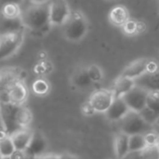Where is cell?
Instances as JSON below:
<instances>
[{"label":"cell","mask_w":159,"mask_h":159,"mask_svg":"<svg viewBox=\"0 0 159 159\" xmlns=\"http://www.w3.org/2000/svg\"><path fill=\"white\" fill-rule=\"evenodd\" d=\"M53 70V65L51 62H49L47 60L40 61L35 66H34V72L39 75H46L49 73H51Z\"/></svg>","instance_id":"obj_28"},{"label":"cell","mask_w":159,"mask_h":159,"mask_svg":"<svg viewBox=\"0 0 159 159\" xmlns=\"http://www.w3.org/2000/svg\"><path fill=\"white\" fill-rule=\"evenodd\" d=\"M145 142L147 146H158L159 145V133L154 129L149 130L144 134Z\"/></svg>","instance_id":"obj_31"},{"label":"cell","mask_w":159,"mask_h":159,"mask_svg":"<svg viewBox=\"0 0 159 159\" xmlns=\"http://www.w3.org/2000/svg\"><path fill=\"white\" fill-rule=\"evenodd\" d=\"M3 94V85H2V80H1V75H0V100H1V96Z\"/></svg>","instance_id":"obj_42"},{"label":"cell","mask_w":159,"mask_h":159,"mask_svg":"<svg viewBox=\"0 0 159 159\" xmlns=\"http://www.w3.org/2000/svg\"><path fill=\"white\" fill-rule=\"evenodd\" d=\"M159 70V63L154 59H148L146 65V73H155Z\"/></svg>","instance_id":"obj_33"},{"label":"cell","mask_w":159,"mask_h":159,"mask_svg":"<svg viewBox=\"0 0 159 159\" xmlns=\"http://www.w3.org/2000/svg\"><path fill=\"white\" fill-rule=\"evenodd\" d=\"M147 58L138 59L131 63H129L120 74V75L124 77H128L132 80H136L146 73V65H147Z\"/></svg>","instance_id":"obj_12"},{"label":"cell","mask_w":159,"mask_h":159,"mask_svg":"<svg viewBox=\"0 0 159 159\" xmlns=\"http://www.w3.org/2000/svg\"><path fill=\"white\" fill-rule=\"evenodd\" d=\"M106 1H109V2H113V1H116V0H106Z\"/></svg>","instance_id":"obj_43"},{"label":"cell","mask_w":159,"mask_h":159,"mask_svg":"<svg viewBox=\"0 0 159 159\" xmlns=\"http://www.w3.org/2000/svg\"><path fill=\"white\" fill-rule=\"evenodd\" d=\"M24 25L21 18L20 19H7L0 14V34H9L23 30Z\"/></svg>","instance_id":"obj_19"},{"label":"cell","mask_w":159,"mask_h":159,"mask_svg":"<svg viewBox=\"0 0 159 159\" xmlns=\"http://www.w3.org/2000/svg\"><path fill=\"white\" fill-rule=\"evenodd\" d=\"M153 129L157 131V132H158L159 133V117L157 118V122L155 123V125L153 126Z\"/></svg>","instance_id":"obj_41"},{"label":"cell","mask_w":159,"mask_h":159,"mask_svg":"<svg viewBox=\"0 0 159 159\" xmlns=\"http://www.w3.org/2000/svg\"><path fill=\"white\" fill-rule=\"evenodd\" d=\"M31 4H45L50 2V0H29Z\"/></svg>","instance_id":"obj_40"},{"label":"cell","mask_w":159,"mask_h":159,"mask_svg":"<svg viewBox=\"0 0 159 159\" xmlns=\"http://www.w3.org/2000/svg\"><path fill=\"white\" fill-rule=\"evenodd\" d=\"M71 12L67 0H50L49 20L52 26H62L69 19Z\"/></svg>","instance_id":"obj_5"},{"label":"cell","mask_w":159,"mask_h":159,"mask_svg":"<svg viewBox=\"0 0 159 159\" xmlns=\"http://www.w3.org/2000/svg\"><path fill=\"white\" fill-rule=\"evenodd\" d=\"M61 27L65 39L71 42H79L86 37L89 25L86 15L82 11L74 10Z\"/></svg>","instance_id":"obj_2"},{"label":"cell","mask_w":159,"mask_h":159,"mask_svg":"<svg viewBox=\"0 0 159 159\" xmlns=\"http://www.w3.org/2000/svg\"><path fill=\"white\" fill-rule=\"evenodd\" d=\"M60 159H81L80 157L74 156V155H69V154H64V155H60Z\"/></svg>","instance_id":"obj_39"},{"label":"cell","mask_w":159,"mask_h":159,"mask_svg":"<svg viewBox=\"0 0 159 159\" xmlns=\"http://www.w3.org/2000/svg\"><path fill=\"white\" fill-rule=\"evenodd\" d=\"M7 135L6 133V130H5V128H4V125L2 123V120H1V116H0V141L3 140L4 138H6Z\"/></svg>","instance_id":"obj_38"},{"label":"cell","mask_w":159,"mask_h":159,"mask_svg":"<svg viewBox=\"0 0 159 159\" xmlns=\"http://www.w3.org/2000/svg\"><path fill=\"white\" fill-rule=\"evenodd\" d=\"M19 105L12 104L9 102H0V116L7 136L20 129L16 122V111Z\"/></svg>","instance_id":"obj_6"},{"label":"cell","mask_w":159,"mask_h":159,"mask_svg":"<svg viewBox=\"0 0 159 159\" xmlns=\"http://www.w3.org/2000/svg\"><path fill=\"white\" fill-rule=\"evenodd\" d=\"M146 146L144 134H135L129 136V152L140 151Z\"/></svg>","instance_id":"obj_26"},{"label":"cell","mask_w":159,"mask_h":159,"mask_svg":"<svg viewBox=\"0 0 159 159\" xmlns=\"http://www.w3.org/2000/svg\"><path fill=\"white\" fill-rule=\"evenodd\" d=\"M0 159H3V157H2V156L0 155Z\"/></svg>","instance_id":"obj_44"},{"label":"cell","mask_w":159,"mask_h":159,"mask_svg":"<svg viewBox=\"0 0 159 159\" xmlns=\"http://www.w3.org/2000/svg\"><path fill=\"white\" fill-rule=\"evenodd\" d=\"M135 80L129 79L128 77H124L122 75H119L114 82L113 88L111 89L115 99L116 98H122L124 95H126L129 91H130L135 87Z\"/></svg>","instance_id":"obj_16"},{"label":"cell","mask_w":159,"mask_h":159,"mask_svg":"<svg viewBox=\"0 0 159 159\" xmlns=\"http://www.w3.org/2000/svg\"><path fill=\"white\" fill-rule=\"evenodd\" d=\"M114 100L115 96L112 89H99L90 95L89 102L96 113L105 114L112 105Z\"/></svg>","instance_id":"obj_7"},{"label":"cell","mask_w":159,"mask_h":159,"mask_svg":"<svg viewBox=\"0 0 159 159\" xmlns=\"http://www.w3.org/2000/svg\"><path fill=\"white\" fill-rule=\"evenodd\" d=\"M146 106L159 115V90L148 91L146 99Z\"/></svg>","instance_id":"obj_27"},{"label":"cell","mask_w":159,"mask_h":159,"mask_svg":"<svg viewBox=\"0 0 159 159\" xmlns=\"http://www.w3.org/2000/svg\"><path fill=\"white\" fill-rule=\"evenodd\" d=\"M16 151L10 136H7L0 141V155L3 158H9Z\"/></svg>","instance_id":"obj_25"},{"label":"cell","mask_w":159,"mask_h":159,"mask_svg":"<svg viewBox=\"0 0 159 159\" xmlns=\"http://www.w3.org/2000/svg\"><path fill=\"white\" fill-rule=\"evenodd\" d=\"M122 159H159V147L146 146L140 151L129 152Z\"/></svg>","instance_id":"obj_20"},{"label":"cell","mask_w":159,"mask_h":159,"mask_svg":"<svg viewBox=\"0 0 159 159\" xmlns=\"http://www.w3.org/2000/svg\"><path fill=\"white\" fill-rule=\"evenodd\" d=\"M33 121L32 111L23 105H19L16 111V122L20 129L29 128Z\"/></svg>","instance_id":"obj_21"},{"label":"cell","mask_w":159,"mask_h":159,"mask_svg":"<svg viewBox=\"0 0 159 159\" xmlns=\"http://www.w3.org/2000/svg\"><path fill=\"white\" fill-rule=\"evenodd\" d=\"M33 159H60V155H55V154H44L42 156H39L37 157H34Z\"/></svg>","instance_id":"obj_36"},{"label":"cell","mask_w":159,"mask_h":159,"mask_svg":"<svg viewBox=\"0 0 159 159\" xmlns=\"http://www.w3.org/2000/svg\"><path fill=\"white\" fill-rule=\"evenodd\" d=\"M72 85L79 89H85L93 85L90 78L89 77L87 67H79L73 73L71 76Z\"/></svg>","instance_id":"obj_18"},{"label":"cell","mask_w":159,"mask_h":159,"mask_svg":"<svg viewBox=\"0 0 159 159\" xmlns=\"http://www.w3.org/2000/svg\"><path fill=\"white\" fill-rule=\"evenodd\" d=\"M22 8L21 5L9 3L0 7V14L7 19H20L21 17Z\"/></svg>","instance_id":"obj_22"},{"label":"cell","mask_w":159,"mask_h":159,"mask_svg":"<svg viewBox=\"0 0 159 159\" xmlns=\"http://www.w3.org/2000/svg\"><path fill=\"white\" fill-rule=\"evenodd\" d=\"M140 115L142 116V117L152 127L155 125V123L157 122V118L159 117V115H157V113H155L154 111H152L151 109H149L147 106L142 111L140 112Z\"/></svg>","instance_id":"obj_30"},{"label":"cell","mask_w":159,"mask_h":159,"mask_svg":"<svg viewBox=\"0 0 159 159\" xmlns=\"http://www.w3.org/2000/svg\"><path fill=\"white\" fill-rule=\"evenodd\" d=\"M119 129L121 132L131 136L135 134H145L153 129V127L142 117L140 113L129 111L119 121Z\"/></svg>","instance_id":"obj_3"},{"label":"cell","mask_w":159,"mask_h":159,"mask_svg":"<svg viewBox=\"0 0 159 159\" xmlns=\"http://www.w3.org/2000/svg\"><path fill=\"white\" fill-rule=\"evenodd\" d=\"M28 157L26 156V154L22 151H18L16 150L14 152V154L9 157V159H27Z\"/></svg>","instance_id":"obj_35"},{"label":"cell","mask_w":159,"mask_h":159,"mask_svg":"<svg viewBox=\"0 0 159 159\" xmlns=\"http://www.w3.org/2000/svg\"><path fill=\"white\" fill-rule=\"evenodd\" d=\"M32 90L35 95L38 96H45L50 90V85L47 79L44 77H39L34 81L32 84Z\"/></svg>","instance_id":"obj_23"},{"label":"cell","mask_w":159,"mask_h":159,"mask_svg":"<svg viewBox=\"0 0 159 159\" xmlns=\"http://www.w3.org/2000/svg\"><path fill=\"white\" fill-rule=\"evenodd\" d=\"M158 147H159V145H158Z\"/></svg>","instance_id":"obj_46"},{"label":"cell","mask_w":159,"mask_h":159,"mask_svg":"<svg viewBox=\"0 0 159 159\" xmlns=\"http://www.w3.org/2000/svg\"><path fill=\"white\" fill-rule=\"evenodd\" d=\"M148 91L144 89L135 86L122 98L130 111L140 113L146 107V99Z\"/></svg>","instance_id":"obj_8"},{"label":"cell","mask_w":159,"mask_h":159,"mask_svg":"<svg viewBox=\"0 0 159 159\" xmlns=\"http://www.w3.org/2000/svg\"><path fill=\"white\" fill-rule=\"evenodd\" d=\"M20 18L24 28L36 35H46L52 27L49 20V2L45 4H31L22 9Z\"/></svg>","instance_id":"obj_1"},{"label":"cell","mask_w":159,"mask_h":159,"mask_svg":"<svg viewBox=\"0 0 159 159\" xmlns=\"http://www.w3.org/2000/svg\"><path fill=\"white\" fill-rule=\"evenodd\" d=\"M81 113L86 116H91L93 115L96 114L95 110L93 109L92 105L90 104V102L88 101L86 102H84L82 105H81Z\"/></svg>","instance_id":"obj_32"},{"label":"cell","mask_w":159,"mask_h":159,"mask_svg":"<svg viewBox=\"0 0 159 159\" xmlns=\"http://www.w3.org/2000/svg\"><path fill=\"white\" fill-rule=\"evenodd\" d=\"M147 30V25L143 20H137V34H142Z\"/></svg>","instance_id":"obj_34"},{"label":"cell","mask_w":159,"mask_h":159,"mask_svg":"<svg viewBox=\"0 0 159 159\" xmlns=\"http://www.w3.org/2000/svg\"><path fill=\"white\" fill-rule=\"evenodd\" d=\"M114 151L116 159H122L129 153V136L119 131L114 139Z\"/></svg>","instance_id":"obj_14"},{"label":"cell","mask_w":159,"mask_h":159,"mask_svg":"<svg viewBox=\"0 0 159 159\" xmlns=\"http://www.w3.org/2000/svg\"><path fill=\"white\" fill-rule=\"evenodd\" d=\"M135 85L147 91L159 90V70L155 73H145L135 80Z\"/></svg>","instance_id":"obj_17"},{"label":"cell","mask_w":159,"mask_h":159,"mask_svg":"<svg viewBox=\"0 0 159 159\" xmlns=\"http://www.w3.org/2000/svg\"><path fill=\"white\" fill-rule=\"evenodd\" d=\"M137 20H134L129 18L126 23L121 27L123 33L128 35V36H135L138 35L137 34Z\"/></svg>","instance_id":"obj_29"},{"label":"cell","mask_w":159,"mask_h":159,"mask_svg":"<svg viewBox=\"0 0 159 159\" xmlns=\"http://www.w3.org/2000/svg\"><path fill=\"white\" fill-rule=\"evenodd\" d=\"M87 72L89 75V77L90 78L91 82L93 84H99L103 80V71L102 67L98 64L92 63L87 66Z\"/></svg>","instance_id":"obj_24"},{"label":"cell","mask_w":159,"mask_h":159,"mask_svg":"<svg viewBox=\"0 0 159 159\" xmlns=\"http://www.w3.org/2000/svg\"><path fill=\"white\" fill-rule=\"evenodd\" d=\"M22 2H23V0H0V7L6 4H9V3H15V4L21 5Z\"/></svg>","instance_id":"obj_37"},{"label":"cell","mask_w":159,"mask_h":159,"mask_svg":"<svg viewBox=\"0 0 159 159\" xmlns=\"http://www.w3.org/2000/svg\"><path fill=\"white\" fill-rule=\"evenodd\" d=\"M28 98V89L24 83L19 81L10 87L1 97V102H9L15 105H23Z\"/></svg>","instance_id":"obj_9"},{"label":"cell","mask_w":159,"mask_h":159,"mask_svg":"<svg viewBox=\"0 0 159 159\" xmlns=\"http://www.w3.org/2000/svg\"><path fill=\"white\" fill-rule=\"evenodd\" d=\"M110 22L117 27H122L126 21L130 18L129 9L123 5L115 6L109 12L108 15Z\"/></svg>","instance_id":"obj_15"},{"label":"cell","mask_w":159,"mask_h":159,"mask_svg":"<svg viewBox=\"0 0 159 159\" xmlns=\"http://www.w3.org/2000/svg\"><path fill=\"white\" fill-rule=\"evenodd\" d=\"M34 132V130L31 129L30 128L20 129L17 130L16 132H14L10 136V138L13 142L15 149L18 151L24 152L27 149V147L33 138Z\"/></svg>","instance_id":"obj_13"},{"label":"cell","mask_w":159,"mask_h":159,"mask_svg":"<svg viewBox=\"0 0 159 159\" xmlns=\"http://www.w3.org/2000/svg\"><path fill=\"white\" fill-rule=\"evenodd\" d=\"M3 159H9V158H3Z\"/></svg>","instance_id":"obj_45"},{"label":"cell","mask_w":159,"mask_h":159,"mask_svg":"<svg viewBox=\"0 0 159 159\" xmlns=\"http://www.w3.org/2000/svg\"><path fill=\"white\" fill-rule=\"evenodd\" d=\"M129 111L130 110L123 98H116L110 108L105 113V116L107 119L112 122H119Z\"/></svg>","instance_id":"obj_11"},{"label":"cell","mask_w":159,"mask_h":159,"mask_svg":"<svg viewBox=\"0 0 159 159\" xmlns=\"http://www.w3.org/2000/svg\"><path fill=\"white\" fill-rule=\"evenodd\" d=\"M25 37V29L0 34V61L13 56L22 46Z\"/></svg>","instance_id":"obj_4"},{"label":"cell","mask_w":159,"mask_h":159,"mask_svg":"<svg viewBox=\"0 0 159 159\" xmlns=\"http://www.w3.org/2000/svg\"><path fill=\"white\" fill-rule=\"evenodd\" d=\"M47 149H48V142L45 136L39 131H34L33 138L27 149L24 151V153L29 158L33 159L46 154Z\"/></svg>","instance_id":"obj_10"}]
</instances>
